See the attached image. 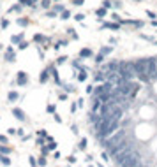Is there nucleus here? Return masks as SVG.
Segmentation results:
<instances>
[{
  "label": "nucleus",
  "mask_w": 157,
  "mask_h": 167,
  "mask_svg": "<svg viewBox=\"0 0 157 167\" xmlns=\"http://www.w3.org/2000/svg\"><path fill=\"white\" fill-rule=\"evenodd\" d=\"M28 83V76H27V72H18L16 74V84L18 86H25V84Z\"/></svg>",
  "instance_id": "obj_1"
},
{
  "label": "nucleus",
  "mask_w": 157,
  "mask_h": 167,
  "mask_svg": "<svg viewBox=\"0 0 157 167\" xmlns=\"http://www.w3.org/2000/svg\"><path fill=\"white\" fill-rule=\"evenodd\" d=\"M12 115L16 116L20 121H25V113H23V109H20V107H12Z\"/></svg>",
  "instance_id": "obj_2"
},
{
  "label": "nucleus",
  "mask_w": 157,
  "mask_h": 167,
  "mask_svg": "<svg viewBox=\"0 0 157 167\" xmlns=\"http://www.w3.org/2000/svg\"><path fill=\"white\" fill-rule=\"evenodd\" d=\"M34 42H37V44H48L50 39L44 37V35H41V33H35V35H34Z\"/></svg>",
  "instance_id": "obj_3"
},
{
  "label": "nucleus",
  "mask_w": 157,
  "mask_h": 167,
  "mask_svg": "<svg viewBox=\"0 0 157 167\" xmlns=\"http://www.w3.org/2000/svg\"><path fill=\"white\" fill-rule=\"evenodd\" d=\"M50 76H51V72H50V69H44L41 74H39V81L41 83H46L48 79H50Z\"/></svg>",
  "instance_id": "obj_4"
},
{
  "label": "nucleus",
  "mask_w": 157,
  "mask_h": 167,
  "mask_svg": "<svg viewBox=\"0 0 157 167\" xmlns=\"http://www.w3.org/2000/svg\"><path fill=\"white\" fill-rule=\"evenodd\" d=\"M14 58H16L14 49H12V48H7V49H5V60H7V62H14Z\"/></svg>",
  "instance_id": "obj_5"
},
{
  "label": "nucleus",
  "mask_w": 157,
  "mask_h": 167,
  "mask_svg": "<svg viewBox=\"0 0 157 167\" xmlns=\"http://www.w3.org/2000/svg\"><path fill=\"white\" fill-rule=\"evenodd\" d=\"M80 56H81V58H90V56H94V51H92L90 48H85V49L80 51Z\"/></svg>",
  "instance_id": "obj_6"
},
{
  "label": "nucleus",
  "mask_w": 157,
  "mask_h": 167,
  "mask_svg": "<svg viewBox=\"0 0 157 167\" xmlns=\"http://www.w3.org/2000/svg\"><path fill=\"white\" fill-rule=\"evenodd\" d=\"M87 77H88V74H87V71L85 69H80V72H78V81H87Z\"/></svg>",
  "instance_id": "obj_7"
},
{
  "label": "nucleus",
  "mask_w": 157,
  "mask_h": 167,
  "mask_svg": "<svg viewBox=\"0 0 157 167\" xmlns=\"http://www.w3.org/2000/svg\"><path fill=\"white\" fill-rule=\"evenodd\" d=\"M103 28H111V30H118V28H120V25H116V23H104V25H103Z\"/></svg>",
  "instance_id": "obj_8"
},
{
  "label": "nucleus",
  "mask_w": 157,
  "mask_h": 167,
  "mask_svg": "<svg viewBox=\"0 0 157 167\" xmlns=\"http://www.w3.org/2000/svg\"><path fill=\"white\" fill-rule=\"evenodd\" d=\"M18 92H9V95H7V99H9V102H14V100H18Z\"/></svg>",
  "instance_id": "obj_9"
},
{
  "label": "nucleus",
  "mask_w": 157,
  "mask_h": 167,
  "mask_svg": "<svg viewBox=\"0 0 157 167\" xmlns=\"http://www.w3.org/2000/svg\"><path fill=\"white\" fill-rule=\"evenodd\" d=\"M0 164H4V165H11V160L7 158L5 153H4V155H0Z\"/></svg>",
  "instance_id": "obj_10"
},
{
  "label": "nucleus",
  "mask_w": 157,
  "mask_h": 167,
  "mask_svg": "<svg viewBox=\"0 0 157 167\" xmlns=\"http://www.w3.org/2000/svg\"><path fill=\"white\" fill-rule=\"evenodd\" d=\"M21 41H23V33H18V35H14V37L11 39L12 44H18V42H21Z\"/></svg>",
  "instance_id": "obj_11"
},
{
  "label": "nucleus",
  "mask_w": 157,
  "mask_h": 167,
  "mask_svg": "<svg viewBox=\"0 0 157 167\" xmlns=\"http://www.w3.org/2000/svg\"><path fill=\"white\" fill-rule=\"evenodd\" d=\"M20 4L21 5H28V7H34V5H35L34 0H20Z\"/></svg>",
  "instance_id": "obj_12"
},
{
  "label": "nucleus",
  "mask_w": 157,
  "mask_h": 167,
  "mask_svg": "<svg viewBox=\"0 0 157 167\" xmlns=\"http://www.w3.org/2000/svg\"><path fill=\"white\" fill-rule=\"evenodd\" d=\"M50 5H51V0H41V7L42 9H50Z\"/></svg>",
  "instance_id": "obj_13"
},
{
  "label": "nucleus",
  "mask_w": 157,
  "mask_h": 167,
  "mask_svg": "<svg viewBox=\"0 0 157 167\" xmlns=\"http://www.w3.org/2000/svg\"><path fill=\"white\" fill-rule=\"evenodd\" d=\"M106 12H108V9H106V7H101V9L95 11V14H97V16H101V18H103V16H106Z\"/></svg>",
  "instance_id": "obj_14"
},
{
  "label": "nucleus",
  "mask_w": 157,
  "mask_h": 167,
  "mask_svg": "<svg viewBox=\"0 0 157 167\" xmlns=\"http://www.w3.org/2000/svg\"><path fill=\"white\" fill-rule=\"evenodd\" d=\"M53 11H55V12H64V11H65V7H64L62 4H57V5L53 7Z\"/></svg>",
  "instance_id": "obj_15"
},
{
  "label": "nucleus",
  "mask_w": 157,
  "mask_h": 167,
  "mask_svg": "<svg viewBox=\"0 0 157 167\" xmlns=\"http://www.w3.org/2000/svg\"><path fill=\"white\" fill-rule=\"evenodd\" d=\"M110 53H111V48H110V46H106V48H101V55H103V56L110 55Z\"/></svg>",
  "instance_id": "obj_16"
},
{
  "label": "nucleus",
  "mask_w": 157,
  "mask_h": 167,
  "mask_svg": "<svg viewBox=\"0 0 157 167\" xmlns=\"http://www.w3.org/2000/svg\"><path fill=\"white\" fill-rule=\"evenodd\" d=\"M0 153H5V155H9V153H11V148H9V146H0Z\"/></svg>",
  "instance_id": "obj_17"
},
{
  "label": "nucleus",
  "mask_w": 157,
  "mask_h": 167,
  "mask_svg": "<svg viewBox=\"0 0 157 167\" xmlns=\"http://www.w3.org/2000/svg\"><path fill=\"white\" fill-rule=\"evenodd\" d=\"M64 88H65V92H69V93H73V92H76V88H74L73 84H65Z\"/></svg>",
  "instance_id": "obj_18"
},
{
  "label": "nucleus",
  "mask_w": 157,
  "mask_h": 167,
  "mask_svg": "<svg viewBox=\"0 0 157 167\" xmlns=\"http://www.w3.org/2000/svg\"><path fill=\"white\" fill-rule=\"evenodd\" d=\"M69 35H71V39H78V33H76V30H74V28H69Z\"/></svg>",
  "instance_id": "obj_19"
},
{
  "label": "nucleus",
  "mask_w": 157,
  "mask_h": 167,
  "mask_svg": "<svg viewBox=\"0 0 157 167\" xmlns=\"http://www.w3.org/2000/svg\"><path fill=\"white\" fill-rule=\"evenodd\" d=\"M78 148H80V150H85V148H87V139H81V141L78 143Z\"/></svg>",
  "instance_id": "obj_20"
},
{
  "label": "nucleus",
  "mask_w": 157,
  "mask_h": 167,
  "mask_svg": "<svg viewBox=\"0 0 157 167\" xmlns=\"http://www.w3.org/2000/svg\"><path fill=\"white\" fill-rule=\"evenodd\" d=\"M21 11V5H12V7H9V12H20Z\"/></svg>",
  "instance_id": "obj_21"
},
{
  "label": "nucleus",
  "mask_w": 157,
  "mask_h": 167,
  "mask_svg": "<svg viewBox=\"0 0 157 167\" xmlns=\"http://www.w3.org/2000/svg\"><path fill=\"white\" fill-rule=\"evenodd\" d=\"M69 18H71V12H69V11H64L62 12V20H69Z\"/></svg>",
  "instance_id": "obj_22"
},
{
  "label": "nucleus",
  "mask_w": 157,
  "mask_h": 167,
  "mask_svg": "<svg viewBox=\"0 0 157 167\" xmlns=\"http://www.w3.org/2000/svg\"><path fill=\"white\" fill-rule=\"evenodd\" d=\"M65 60H67V56H60V58L57 60V65H62V63H65Z\"/></svg>",
  "instance_id": "obj_23"
},
{
  "label": "nucleus",
  "mask_w": 157,
  "mask_h": 167,
  "mask_svg": "<svg viewBox=\"0 0 157 167\" xmlns=\"http://www.w3.org/2000/svg\"><path fill=\"white\" fill-rule=\"evenodd\" d=\"M74 20H76V21H83L85 20V14H76V16H74Z\"/></svg>",
  "instance_id": "obj_24"
},
{
  "label": "nucleus",
  "mask_w": 157,
  "mask_h": 167,
  "mask_svg": "<svg viewBox=\"0 0 157 167\" xmlns=\"http://www.w3.org/2000/svg\"><path fill=\"white\" fill-rule=\"evenodd\" d=\"M46 111H48V113H55V106H53V104H48Z\"/></svg>",
  "instance_id": "obj_25"
},
{
  "label": "nucleus",
  "mask_w": 157,
  "mask_h": 167,
  "mask_svg": "<svg viewBox=\"0 0 157 167\" xmlns=\"http://www.w3.org/2000/svg\"><path fill=\"white\" fill-rule=\"evenodd\" d=\"M18 25H21V27H27V25H28V20H18Z\"/></svg>",
  "instance_id": "obj_26"
},
{
  "label": "nucleus",
  "mask_w": 157,
  "mask_h": 167,
  "mask_svg": "<svg viewBox=\"0 0 157 167\" xmlns=\"http://www.w3.org/2000/svg\"><path fill=\"white\" fill-rule=\"evenodd\" d=\"M85 0H74V5H83Z\"/></svg>",
  "instance_id": "obj_27"
},
{
  "label": "nucleus",
  "mask_w": 157,
  "mask_h": 167,
  "mask_svg": "<svg viewBox=\"0 0 157 167\" xmlns=\"http://www.w3.org/2000/svg\"><path fill=\"white\" fill-rule=\"evenodd\" d=\"M147 14L150 16V18H157V14L155 12H152V11H147Z\"/></svg>",
  "instance_id": "obj_28"
},
{
  "label": "nucleus",
  "mask_w": 157,
  "mask_h": 167,
  "mask_svg": "<svg viewBox=\"0 0 157 167\" xmlns=\"http://www.w3.org/2000/svg\"><path fill=\"white\" fill-rule=\"evenodd\" d=\"M28 46V42H20V49H25Z\"/></svg>",
  "instance_id": "obj_29"
},
{
  "label": "nucleus",
  "mask_w": 157,
  "mask_h": 167,
  "mask_svg": "<svg viewBox=\"0 0 157 167\" xmlns=\"http://www.w3.org/2000/svg\"><path fill=\"white\" fill-rule=\"evenodd\" d=\"M0 143H7V137H5V136H0Z\"/></svg>",
  "instance_id": "obj_30"
},
{
  "label": "nucleus",
  "mask_w": 157,
  "mask_h": 167,
  "mask_svg": "<svg viewBox=\"0 0 157 167\" xmlns=\"http://www.w3.org/2000/svg\"><path fill=\"white\" fill-rule=\"evenodd\" d=\"M34 2H37V0H34Z\"/></svg>",
  "instance_id": "obj_31"
}]
</instances>
